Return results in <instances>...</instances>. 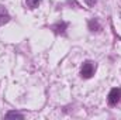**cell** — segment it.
<instances>
[{"mask_svg": "<svg viewBox=\"0 0 121 120\" xmlns=\"http://www.w3.org/2000/svg\"><path fill=\"white\" fill-rule=\"evenodd\" d=\"M94 72H96V62H93V61L83 62V65L80 68V76L82 78L89 79V78H91L94 75Z\"/></svg>", "mask_w": 121, "mask_h": 120, "instance_id": "cell-1", "label": "cell"}, {"mask_svg": "<svg viewBox=\"0 0 121 120\" xmlns=\"http://www.w3.org/2000/svg\"><path fill=\"white\" fill-rule=\"evenodd\" d=\"M107 100H108V105H110V106H116V105H118L120 100H121V89L120 88H114V89L110 90Z\"/></svg>", "mask_w": 121, "mask_h": 120, "instance_id": "cell-2", "label": "cell"}, {"mask_svg": "<svg viewBox=\"0 0 121 120\" xmlns=\"http://www.w3.org/2000/svg\"><path fill=\"white\" fill-rule=\"evenodd\" d=\"M9 21H10V14H9L7 9L0 4V26H4Z\"/></svg>", "mask_w": 121, "mask_h": 120, "instance_id": "cell-3", "label": "cell"}, {"mask_svg": "<svg viewBox=\"0 0 121 120\" xmlns=\"http://www.w3.org/2000/svg\"><path fill=\"white\" fill-rule=\"evenodd\" d=\"M65 28H66V23H58L54 26V30L58 34H65Z\"/></svg>", "mask_w": 121, "mask_h": 120, "instance_id": "cell-4", "label": "cell"}, {"mask_svg": "<svg viewBox=\"0 0 121 120\" xmlns=\"http://www.w3.org/2000/svg\"><path fill=\"white\" fill-rule=\"evenodd\" d=\"M89 28H90L91 31H100L101 30V27H100V24H99L97 20H91V21H89Z\"/></svg>", "mask_w": 121, "mask_h": 120, "instance_id": "cell-5", "label": "cell"}, {"mask_svg": "<svg viewBox=\"0 0 121 120\" xmlns=\"http://www.w3.org/2000/svg\"><path fill=\"white\" fill-rule=\"evenodd\" d=\"M41 1H42V0H26L27 6H28L30 9H35V7H38Z\"/></svg>", "mask_w": 121, "mask_h": 120, "instance_id": "cell-6", "label": "cell"}, {"mask_svg": "<svg viewBox=\"0 0 121 120\" xmlns=\"http://www.w3.org/2000/svg\"><path fill=\"white\" fill-rule=\"evenodd\" d=\"M6 117H7V119H11V117H18V119H24V115H21V113H18V112H9V113L6 115Z\"/></svg>", "mask_w": 121, "mask_h": 120, "instance_id": "cell-7", "label": "cell"}, {"mask_svg": "<svg viewBox=\"0 0 121 120\" xmlns=\"http://www.w3.org/2000/svg\"><path fill=\"white\" fill-rule=\"evenodd\" d=\"M85 1H86V4H87V6H94L97 0H85Z\"/></svg>", "mask_w": 121, "mask_h": 120, "instance_id": "cell-8", "label": "cell"}]
</instances>
